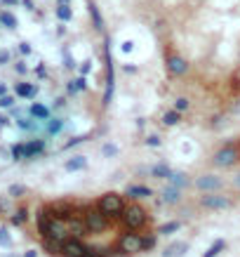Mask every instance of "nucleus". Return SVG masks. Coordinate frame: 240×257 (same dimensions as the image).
I'll list each match as a JSON object with an SVG mask.
<instances>
[{
	"label": "nucleus",
	"mask_w": 240,
	"mask_h": 257,
	"mask_svg": "<svg viewBox=\"0 0 240 257\" xmlns=\"http://www.w3.org/2000/svg\"><path fill=\"white\" fill-rule=\"evenodd\" d=\"M162 54L191 64V78L240 99V0H141Z\"/></svg>",
	"instance_id": "f257e3e1"
},
{
	"label": "nucleus",
	"mask_w": 240,
	"mask_h": 257,
	"mask_svg": "<svg viewBox=\"0 0 240 257\" xmlns=\"http://www.w3.org/2000/svg\"><path fill=\"white\" fill-rule=\"evenodd\" d=\"M82 219H85V227L87 231H92V234H101V231H106L111 224H113V217L106 215L99 205H82Z\"/></svg>",
	"instance_id": "f03ea898"
},
{
	"label": "nucleus",
	"mask_w": 240,
	"mask_h": 257,
	"mask_svg": "<svg viewBox=\"0 0 240 257\" xmlns=\"http://www.w3.org/2000/svg\"><path fill=\"white\" fill-rule=\"evenodd\" d=\"M120 222H122V227L127 231H141L146 229V224H151V215L139 203H130L125 205V210L120 215Z\"/></svg>",
	"instance_id": "7ed1b4c3"
},
{
	"label": "nucleus",
	"mask_w": 240,
	"mask_h": 257,
	"mask_svg": "<svg viewBox=\"0 0 240 257\" xmlns=\"http://www.w3.org/2000/svg\"><path fill=\"white\" fill-rule=\"evenodd\" d=\"M97 205L106 213V215H111L113 219H120V215H122V210H125V198L120 196V193H116V191H108V193H101L99 198H97Z\"/></svg>",
	"instance_id": "20e7f679"
},
{
	"label": "nucleus",
	"mask_w": 240,
	"mask_h": 257,
	"mask_svg": "<svg viewBox=\"0 0 240 257\" xmlns=\"http://www.w3.org/2000/svg\"><path fill=\"white\" fill-rule=\"evenodd\" d=\"M212 163L217 168H233V165H238L240 163V144L228 142L226 147H221V149L212 156Z\"/></svg>",
	"instance_id": "39448f33"
},
{
	"label": "nucleus",
	"mask_w": 240,
	"mask_h": 257,
	"mask_svg": "<svg viewBox=\"0 0 240 257\" xmlns=\"http://www.w3.org/2000/svg\"><path fill=\"white\" fill-rule=\"evenodd\" d=\"M116 253L120 255H139L141 253V234L130 231V234H120L118 243H116Z\"/></svg>",
	"instance_id": "423d86ee"
},
{
	"label": "nucleus",
	"mask_w": 240,
	"mask_h": 257,
	"mask_svg": "<svg viewBox=\"0 0 240 257\" xmlns=\"http://www.w3.org/2000/svg\"><path fill=\"white\" fill-rule=\"evenodd\" d=\"M200 205L205 208V210H210V213H217V210H226L233 205V201L228 198L226 193H219V191H210V193H205L202 198H200Z\"/></svg>",
	"instance_id": "0eeeda50"
},
{
	"label": "nucleus",
	"mask_w": 240,
	"mask_h": 257,
	"mask_svg": "<svg viewBox=\"0 0 240 257\" xmlns=\"http://www.w3.org/2000/svg\"><path fill=\"white\" fill-rule=\"evenodd\" d=\"M90 245L82 243V238L78 236H68L66 241L61 243V257H85Z\"/></svg>",
	"instance_id": "6e6552de"
},
{
	"label": "nucleus",
	"mask_w": 240,
	"mask_h": 257,
	"mask_svg": "<svg viewBox=\"0 0 240 257\" xmlns=\"http://www.w3.org/2000/svg\"><path fill=\"white\" fill-rule=\"evenodd\" d=\"M196 189L198 191H205V193H210V191H219L221 187H224V179L217 175H200L196 182Z\"/></svg>",
	"instance_id": "1a4fd4ad"
},
{
	"label": "nucleus",
	"mask_w": 240,
	"mask_h": 257,
	"mask_svg": "<svg viewBox=\"0 0 240 257\" xmlns=\"http://www.w3.org/2000/svg\"><path fill=\"white\" fill-rule=\"evenodd\" d=\"M181 189L179 187H174V184H167L165 189L160 191V201L162 203H167V205H177V203H181Z\"/></svg>",
	"instance_id": "9d476101"
},
{
	"label": "nucleus",
	"mask_w": 240,
	"mask_h": 257,
	"mask_svg": "<svg viewBox=\"0 0 240 257\" xmlns=\"http://www.w3.org/2000/svg\"><path fill=\"white\" fill-rule=\"evenodd\" d=\"M125 193H127L130 198H151V196H153V189L146 187V184H127Z\"/></svg>",
	"instance_id": "9b49d317"
},
{
	"label": "nucleus",
	"mask_w": 240,
	"mask_h": 257,
	"mask_svg": "<svg viewBox=\"0 0 240 257\" xmlns=\"http://www.w3.org/2000/svg\"><path fill=\"white\" fill-rule=\"evenodd\" d=\"M42 151H45V139H31V142H26L24 158H33V156H40Z\"/></svg>",
	"instance_id": "f8f14e48"
},
{
	"label": "nucleus",
	"mask_w": 240,
	"mask_h": 257,
	"mask_svg": "<svg viewBox=\"0 0 240 257\" xmlns=\"http://www.w3.org/2000/svg\"><path fill=\"white\" fill-rule=\"evenodd\" d=\"M186 250H188L186 241H172V243L165 248V253H162V255H165V257H179V255H184Z\"/></svg>",
	"instance_id": "ddd939ff"
},
{
	"label": "nucleus",
	"mask_w": 240,
	"mask_h": 257,
	"mask_svg": "<svg viewBox=\"0 0 240 257\" xmlns=\"http://www.w3.org/2000/svg\"><path fill=\"white\" fill-rule=\"evenodd\" d=\"M158 231H144L141 234V253H148V250H153L156 243H158Z\"/></svg>",
	"instance_id": "4468645a"
},
{
	"label": "nucleus",
	"mask_w": 240,
	"mask_h": 257,
	"mask_svg": "<svg viewBox=\"0 0 240 257\" xmlns=\"http://www.w3.org/2000/svg\"><path fill=\"white\" fill-rule=\"evenodd\" d=\"M64 168H66L68 172H78V170H85L87 168V158L85 156H73V158H68L64 163Z\"/></svg>",
	"instance_id": "2eb2a0df"
},
{
	"label": "nucleus",
	"mask_w": 240,
	"mask_h": 257,
	"mask_svg": "<svg viewBox=\"0 0 240 257\" xmlns=\"http://www.w3.org/2000/svg\"><path fill=\"white\" fill-rule=\"evenodd\" d=\"M28 113L36 118V121H50V108L45 107V104H31V108H28Z\"/></svg>",
	"instance_id": "dca6fc26"
},
{
	"label": "nucleus",
	"mask_w": 240,
	"mask_h": 257,
	"mask_svg": "<svg viewBox=\"0 0 240 257\" xmlns=\"http://www.w3.org/2000/svg\"><path fill=\"white\" fill-rule=\"evenodd\" d=\"M148 172L153 177H158V179H167V177L172 175V168H170L167 163H156V165L148 168Z\"/></svg>",
	"instance_id": "f3484780"
},
{
	"label": "nucleus",
	"mask_w": 240,
	"mask_h": 257,
	"mask_svg": "<svg viewBox=\"0 0 240 257\" xmlns=\"http://www.w3.org/2000/svg\"><path fill=\"white\" fill-rule=\"evenodd\" d=\"M167 182L174 184V187H179V189H186L188 184H191V179H188L186 172H174V170H172V175L167 177Z\"/></svg>",
	"instance_id": "a211bd4d"
},
{
	"label": "nucleus",
	"mask_w": 240,
	"mask_h": 257,
	"mask_svg": "<svg viewBox=\"0 0 240 257\" xmlns=\"http://www.w3.org/2000/svg\"><path fill=\"white\" fill-rule=\"evenodd\" d=\"M179 123H181V111L170 108V111H165V113H162V125L172 128V125H179Z\"/></svg>",
	"instance_id": "6ab92c4d"
},
{
	"label": "nucleus",
	"mask_w": 240,
	"mask_h": 257,
	"mask_svg": "<svg viewBox=\"0 0 240 257\" xmlns=\"http://www.w3.org/2000/svg\"><path fill=\"white\" fill-rule=\"evenodd\" d=\"M224 248H226V241H224V238H217V241H214V243L210 245L205 253H202V257H217L221 250H224Z\"/></svg>",
	"instance_id": "aec40b11"
},
{
	"label": "nucleus",
	"mask_w": 240,
	"mask_h": 257,
	"mask_svg": "<svg viewBox=\"0 0 240 257\" xmlns=\"http://www.w3.org/2000/svg\"><path fill=\"white\" fill-rule=\"evenodd\" d=\"M14 92H17V97H36V85H28V83H17Z\"/></svg>",
	"instance_id": "412c9836"
},
{
	"label": "nucleus",
	"mask_w": 240,
	"mask_h": 257,
	"mask_svg": "<svg viewBox=\"0 0 240 257\" xmlns=\"http://www.w3.org/2000/svg\"><path fill=\"white\" fill-rule=\"evenodd\" d=\"M26 219H28V210H26V208H19V210L10 217V222H12L14 227H24V224H26Z\"/></svg>",
	"instance_id": "4be33fe9"
},
{
	"label": "nucleus",
	"mask_w": 240,
	"mask_h": 257,
	"mask_svg": "<svg viewBox=\"0 0 240 257\" xmlns=\"http://www.w3.org/2000/svg\"><path fill=\"white\" fill-rule=\"evenodd\" d=\"M181 229V222L179 219H172V222H167V224H162L158 229V234H174V231Z\"/></svg>",
	"instance_id": "5701e85b"
},
{
	"label": "nucleus",
	"mask_w": 240,
	"mask_h": 257,
	"mask_svg": "<svg viewBox=\"0 0 240 257\" xmlns=\"http://www.w3.org/2000/svg\"><path fill=\"white\" fill-rule=\"evenodd\" d=\"M26 193V187L24 184H12L10 189H7V196H12V198H21Z\"/></svg>",
	"instance_id": "b1692460"
},
{
	"label": "nucleus",
	"mask_w": 240,
	"mask_h": 257,
	"mask_svg": "<svg viewBox=\"0 0 240 257\" xmlns=\"http://www.w3.org/2000/svg\"><path fill=\"white\" fill-rule=\"evenodd\" d=\"M0 24H2V26H7V28H14V26H17V19H14L10 12H2V14H0Z\"/></svg>",
	"instance_id": "393cba45"
},
{
	"label": "nucleus",
	"mask_w": 240,
	"mask_h": 257,
	"mask_svg": "<svg viewBox=\"0 0 240 257\" xmlns=\"http://www.w3.org/2000/svg\"><path fill=\"white\" fill-rule=\"evenodd\" d=\"M61 125H64V123L59 121V118H50V121H47V132H50V135H57V132L61 130Z\"/></svg>",
	"instance_id": "a878e982"
},
{
	"label": "nucleus",
	"mask_w": 240,
	"mask_h": 257,
	"mask_svg": "<svg viewBox=\"0 0 240 257\" xmlns=\"http://www.w3.org/2000/svg\"><path fill=\"white\" fill-rule=\"evenodd\" d=\"M174 108H177V111H181V113H184V111H188V108H191V102H188L186 97H179V99H177V102H174Z\"/></svg>",
	"instance_id": "bb28decb"
},
{
	"label": "nucleus",
	"mask_w": 240,
	"mask_h": 257,
	"mask_svg": "<svg viewBox=\"0 0 240 257\" xmlns=\"http://www.w3.org/2000/svg\"><path fill=\"white\" fill-rule=\"evenodd\" d=\"M24 151H26V144H14L12 147L14 161H21V158H24Z\"/></svg>",
	"instance_id": "cd10ccee"
},
{
	"label": "nucleus",
	"mask_w": 240,
	"mask_h": 257,
	"mask_svg": "<svg viewBox=\"0 0 240 257\" xmlns=\"http://www.w3.org/2000/svg\"><path fill=\"white\" fill-rule=\"evenodd\" d=\"M0 245H2V248H10V245H12V238H10V234H7L5 227L0 229Z\"/></svg>",
	"instance_id": "c85d7f7f"
},
{
	"label": "nucleus",
	"mask_w": 240,
	"mask_h": 257,
	"mask_svg": "<svg viewBox=\"0 0 240 257\" xmlns=\"http://www.w3.org/2000/svg\"><path fill=\"white\" fill-rule=\"evenodd\" d=\"M14 107V97L12 95H2L0 97V108H12Z\"/></svg>",
	"instance_id": "c756f323"
},
{
	"label": "nucleus",
	"mask_w": 240,
	"mask_h": 257,
	"mask_svg": "<svg viewBox=\"0 0 240 257\" xmlns=\"http://www.w3.org/2000/svg\"><path fill=\"white\" fill-rule=\"evenodd\" d=\"M116 153H118L116 144H104V156H116Z\"/></svg>",
	"instance_id": "7c9ffc66"
},
{
	"label": "nucleus",
	"mask_w": 240,
	"mask_h": 257,
	"mask_svg": "<svg viewBox=\"0 0 240 257\" xmlns=\"http://www.w3.org/2000/svg\"><path fill=\"white\" fill-rule=\"evenodd\" d=\"M146 147H160V137H156V135H151V137H146Z\"/></svg>",
	"instance_id": "2f4dec72"
},
{
	"label": "nucleus",
	"mask_w": 240,
	"mask_h": 257,
	"mask_svg": "<svg viewBox=\"0 0 240 257\" xmlns=\"http://www.w3.org/2000/svg\"><path fill=\"white\" fill-rule=\"evenodd\" d=\"M19 52L28 54V52H31V45H28V43H21V45H19Z\"/></svg>",
	"instance_id": "473e14b6"
},
{
	"label": "nucleus",
	"mask_w": 240,
	"mask_h": 257,
	"mask_svg": "<svg viewBox=\"0 0 240 257\" xmlns=\"http://www.w3.org/2000/svg\"><path fill=\"white\" fill-rule=\"evenodd\" d=\"M17 73H21V76L26 73V64H24V62H19V64H17Z\"/></svg>",
	"instance_id": "72a5a7b5"
},
{
	"label": "nucleus",
	"mask_w": 240,
	"mask_h": 257,
	"mask_svg": "<svg viewBox=\"0 0 240 257\" xmlns=\"http://www.w3.org/2000/svg\"><path fill=\"white\" fill-rule=\"evenodd\" d=\"M5 62H10V52H0V64H5Z\"/></svg>",
	"instance_id": "f704fd0d"
},
{
	"label": "nucleus",
	"mask_w": 240,
	"mask_h": 257,
	"mask_svg": "<svg viewBox=\"0 0 240 257\" xmlns=\"http://www.w3.org/2000/svg\"><path fill=\"white\" fill-rule=\"evenodd\" d=\"M233 187H236V189L240 191V172H238V175H236V177H233Z\"/></svg>",
	"instance_id": "c9c22d12"
},
{
	"label": "nucleus",
	"mask_w": 240,
	"mask_h": 257,
	"mask_svg": "<svg viewBox=\"0 0 240 257\" xmlns=\"http://www.w3.org/2000/svg\"><path fill=\"white\" fill-rule=\"evenodd\" d=\"M24 257H38V253L36 250H28V253H24Z\"/></svg>",
	"instance_id": "e433bc0d"
},
{
	"label": "nucleus",
	"mask_w": 240,
	"mask_h": 257,
	"mask_svg": "<svg viewBox=\"0 0 240 257\" xmlns=\"http://www.w3.org/2000/svg\"><path fill=\"white\" fill-rule=\"evenodd\" d=\"M5 92H7V87H5V85H0V97L5 95Z\"/></svg>",
	"instance_id": "4c0bfd02"
},
{
	"label": "nucleus",
	"mask_w": 240,
	"mask_h": 257,
	"mask_svg": "<svg viewBox=\"0 0 240 257\" xmlns=\"http://www.w3.org/2000/svg\"><path fill=\"white\" fill-rule=\"evenodd\" d=\"M0 210H2V203H0Z\"/></svg>",
	"instance_id": "58836bf2"
},
{
	"label": "nucleus",
	"mask_w": 240,
	"mask_h": 257,
	"mask_svg": "<svg viewBox=\"0 0 240 257\" xmlns=\"http://www.w3.org/2000/svg\"><path fill=\"white\" fill-rule=\"evenodd\" d=\"M10 257H14V255H10Z\"/></svg>",
	"instance_id": "ea45409f"
}]
</instances>
